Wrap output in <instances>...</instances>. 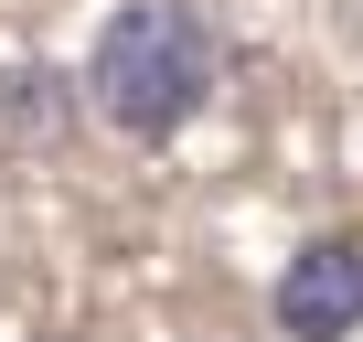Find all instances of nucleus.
<instances>
[{
	"label": "nucleus",
	"mask_w": 363,
	"mask_h": 342,
	"mask_svg": "<svg viewBox=\"0 0 363 342\" xmlns=\"http://www.w3.org/2000/svg\"><path fill=\"white\" fill-rule=\"evenodd\" d=\"M214 86H225V43H214V22L193 0H118L96 22V43H86V65H75V107L107 118L139 150L182 139L214 107Z\"/></svg>",
	"instance_id": "f257e3e1"
},
{
	"label": "nucleus",
	"mask_w": 363,
	"mask_h": 342,
	"mask_svg": "<svg viewBox=\"0 0 363 342\" xmlns=\"http://www.w3.org/2000/svg\"><path fill=\"white\" fill-rule=\"evenodd\" d=\"M75 128V75L65 65H11L0 75V139H65Z\"/></svg>",
	"instance_id": "7ed1b4c3"
},
{
	"label": "nucleus",
	"mask_w": 363,
	"mask_h": 342,
	"mask_svg": "<svg viewBox=\"0 0 363 342\" xmlns=\"http://www.w3.org/2000/svg\"><path fill=\"white\" fill-rule=\"evenodd\" d=\"M267 321H278V342H352L363 331V236L352 225L299 236L267 278Z\"/></svg>",
	"instance_id": "f03ea898"
}]
</instances>
